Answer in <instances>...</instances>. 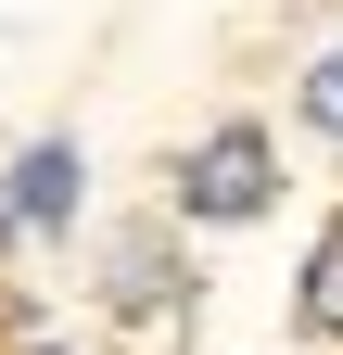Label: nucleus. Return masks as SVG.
Listing matches in <instances>:
<instances>
[{
  "instance_id": "6e6552de",
  "label": "nucleus",
  "mask_w": 343,
  "mask_h": 355,
  "mask_svg": "<svg viewBox=\"0 0 343 355\" xmlns=\"http://www.w3.org/2000/svg\"><path fill=\"white\" fill-rule=\"evenodd\" d=\"M38 355H51V343H38Z\"/></svg>"
},
{
  "instance_id": "0eeeda50",
  "label": "nucleus",
  "mask_w": 343,
  "mask_h": 355,
  "mask_svg": "<svg viewBox=\"0 0 343 355\" xmlns=\"http://www.w3.org/2000/svg\"><path fill=\"white\" fill-rule=\"evenodd\" d=\"M292 355H318V343H292Z\"/></svg>"
},
{
  "instance_id": "20e7f679",
  "label": "nucleus",
  "mask_w": 343,
  "mask_h": 355,
  "mask_svg": "<svg viewBox=\"0 0 343 355\" xmlns=\"http://www.w3.org/2000/svg\"><path fill=\"white\" fill-rule=\"evenodd\" d=\"M292 330H306L318 355L343 343V216H331V229L306 241V279H292Z\"/></svg>"
},
{
  "instance_id": "423d86ee",
  "label": "nucleus",
  "mask_w": 343,
  "mask_h": 355,
  "mask_svg": "<svg viewBox=\"0 0 343 355\" xmlns=\"http://www.w3.org/2000/svg\"><path fill=\"white\" fill-rule=\"evenodd\" d=\"M13 241H26V216H13V191H0V254H13Z\"/></svg>"
},
{
  "instance_id": "39448f33",
  "label": "nucleus",
  "mask_w": 343,
  "mask_h": 355,
  "mask_svg": "<svg viewBox=\"0 0 343 355\" xmlns=\"http://www.w3.org/2000/svg\"><path fill=\"white\" fill-rule=\"evenodd\" d=\"M306 127H318V140H343V38L306 64Z\"/></svg>"
},
{
  "instance_id": "7ed1b4c3",
  "label": "nucleus",
  "mask_w": 343,
  "mask_h": 355,
  "mask_svg": "<svg viewBox=\"0 0 343 355\" xmlns=\"http://www.w3.org/2000/svg\"><path fill=\"white\" fill-rule=\"evenodd\" d=\"M0 191H13V216H26V229H64V216H76V191H90V153H76V140H26Z\"/></svg>"
},
{
  "instance_id": "f257e3e1",
  "label": "nucleus",
  "mask_w": 343,
  "mask_h": 355,
  "mask_svg": "<svg viewBox=\"0 0 343 355\" xmlns=\"http://www.w3.org/2000/svg\"><path fill=\"white\" fill-rule=\"evenodd\" d=\"M267 203H280V140L254 114L203 127V140L178 153V216H191V229H254Z\"/></svg>"
},
{
  "instance_id": "f03ea898",
  "label": "nucleus",
  "mask_w": 343,
  "mask_h": 355,
  "mask_svg": "<svg viewBox=\"0 0 343 355\" xmlns=\"http://www.w3.org/2000/svg\"><path fill=\"white\" fill-rule=\"evenodd\" d=\"M178 292H191V266H178V229H165V216L115 241V279H102V304H115V318H165Z\"/></svg>"
}]
</instances>
